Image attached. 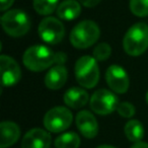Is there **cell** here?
I'll return each mask as SVG.
<instances>
[{
  "mask_svg": "<svg viewBox=\"0 0 148 148\" xmlns=\"http://www.w3.org/2000/svg\"><path fill=\"white\" fill-rule=\"evenodd\" d=\"M23 61L27 69L39 72L57 63V54L46 46L37 45L29 47L25 52Z\"/></svg>",
  "mask_w": 148,
  "mask_h": 148,
  "instance_id": "1",
  "label": "cell"
},
{
  "mask_svg": "<svg viewBox=\"0 0 148 148\" xmlns=\"http://www.w3.org/2000/svg\"><path fill=\"white\" fill-rule=\"evenodd\" d=\"M123 47L130 56L143 54L148 48V25L144 23L132 25L124 37Z\"/></svg>",
  "mask_w": 148,
  "mask_h": 148,
  "instance_id": "2",
  "label": "cell"
},
{
  "mask_svg": "<svg viewBox=\"0 0 148 148\" xmlns=\"http://www.w3.org/2000/svg\"><path fill=\"white\" fill-rule=\"evenodd\" d=\"M99 38V25L92 21H83L73 27L70 42L77 49H86L92 46Z\"/></svg>",
  "mask_w": 148,
  "mask_h": 148,
  "instance_id": "3",
  "label": "cell"
},
{
  "mask_svg": "<svg viewBox=\"0 0 148 148\" xmlns=\"http://www.w3.org/2000/svg\"><path fill=\"white\" fill-rule=\"evenodd\" d=\"M75 76L81 86L92 88L97 84L99 79V70L95 58L83 56L75 64Z\"/></svg>",
  "mask_w": 148,
  "mask_h": 148,
  "instance_id": "4",
  "label": "cell"
},
{
  "mask_svg": "<svg viewBox=\"0 0 148 148\" xmlns=\"http://www.w3.org/2000/svg\"><path fill=\"white\" fill-rule=\"evenodd\" d=\"M1 25L5 33L17 38L25 36L29 31L31 21L25 12L19 9H12L2 15Z\"/></svg>",
  "mask_w": 148,
  "mask_h": 148,
  "instance_id": "5",
  "label": "cell"
},
{
  "mask_svg": "<svg viewBox=\"0 0 148 148\" xmlns=\"http://www.w3.org/2000/svg\"><path fill=\"white\" fill-rule=\"evenodd\" d=\"M72 114L64 107H56L51 109L44 118V125L46 129L53 133L65 131L72 123Z\"/></svg>",
  "mask_w": 148,
  "mask_h": 148,
  "instance_id": "6",
  "label": "cell"
},
{
  "mask_svg": "<svg viewBox=\"0 0 148 148\" xmlns=\"http://www.w3.org/2000/svg\"><path fill=\"white\" fill-rule=\"evenodd\" d=\"M38 31L41 39L51 45L60 43L65 35V27L63 23L55 17L44 18L40 23Z\"/></svg>",
  "mask_w": 148,
  "mask_h": 148,
  "instance_id": "7",
  "label": "cell"
},
{
  "mask_svg": "<svg viewBox=\"0 0 148 148\" xmlns=\"http://www.w3.org/2000/svg\"><path fill=\"white\" fill-rule=\"evenodd\" d=\"M90 108L95 114L109 115L118 108V99L111 91L99 89L91 95Z\"/></svg>",
  "mask_w": 148,
  "mask_h": 148,
  "instance_id": "8",
  "label": "cell"
},
{
  "mask_svg": "<svg viewBox=\"0 0 148 148\" xmlns=\"http://www.w3.org/2000/svg\"><path fill=\"white\" fill-rule=\"evenodd\" d=\"M1 81L3 86H12L16 84L21 77V71L15 60L6 55H1Z\"/></svg>",
  "mask_w": 148,
  "mask_h": 148,
  "instance_id": "9",
  "label": "cell"
},
{
  "mask_svg": "<svg viewBox=\"0 0 148 148\" xmlns=\"http://www.w3.org/2000/svg\"><path fill=\"white\" fill-rule=\"evenodd\" d=\"M106 79L112 90L117 93H125L129 88V77L119 65H112L108 68Z\"/></svg>",
  "mask_w": 148,
  "mask_h": 148,
  "instance_id": "10",
  "label": "cell"
},
{
  "mask_svg": "<svg viewBox=\"0 0 148 148\" xmlns=\"http://www.w3.org/2000/svg\"><path fill=\"white\" fill-rule=\"evenodd\" d=\"M50 134L40 128L29 130L21 141V148H50Z\"/></svg>",
  "mask_w": 148,
  "mask_h": 148,
  "instance_id": "11",
  "label": "cell"
},
{
  "mask_svg": "<svg viewBox=\"0 0 148 148\" xmlns=\"http://www.w3.org/2000/svg\"><path fill=\"white\" fill-rule=\"evenodd\" d=\"M76 126L85 138H95L99 132V125L95 116L88 111H81L76 115Z\"/></svg>",
  "mask_w": 148,
  "mask_h": 148,
  "instance_id": "12",
  "label": "cell"
},
{
  "mask_svg": "<svg viewBox=\"0 0 148 148\" xmlns=\"http://www.w3.org/2000/svg\"><path fill=\"white\" fill-rule=\"evenodd\" d=\"M67 69L62 64L52 67L45 77L46 86L52 90L61 88L67 80Z\"/></svg>",
  "mask_w": 148,
  "mask_h": 148,
  "instance_id": "13",
  "label": "cell"
},
{
  "mask_svg": "<svg viewBox=\"0 0 148 148\" xmlns=\"http://www.w3.org/2000/svg\"><path fill=\"white\" fill-rule=\"evenodd\" d=\"M0 148L13 145L21 136L19 127L13 122H2L0 124Z\"/></svg>",
  "mask_w": 148,
  "mask_h": 148,
  "instance_id": "14",
  "label": "cell"
},
{
  "mask_svg": "<svg viewBox=\"0 0 148 148\" xmlns=\"http://www.w3.org/2000/svg\"><path fill=\"white\" fill-rule=\"evenodd\" d=\"M88 99L87 91L79 87H72L64 93V103L72 109H80L84 107Z\"/></svg>",
  "mask_w": 148,
  "mask_h": 148,
  "instance_id": "15",
  "label": "cell"
},
{
  "mask_svg": "<svg viewBox=\"0 0 148 148\" xmlns=\"http://www.w3.org/2000/svg\"><path fill=\"white\" fill-rule=\"evenodd\" d=\"M80 12V4L75 0H65L60 3L57 8V15L61 19H65V21H73L77 18Z\"/></svg>",
  "mask_w": 148,
  "mask_h": 148,
  "instance_id": "16",
  "label": "cell"
},
{
  "mask_svg": "<svg viewBox=\"0 0 148 148\" xmlns=\"http://www.w3.org/2000/svg\"><path fill=\"white\" fill-rule=\"evenodd\" d=\"M125 134L128 140L132 142H140L144 136V129L138 120H131L125 126Z\"/></svg>",
  "mask_w": 148,
  "mask_h": 148,
  "instance_id": "17",
  "label": "cell"
},
{
  "mask_svg": "<svg viewBox=\"0 0 148 148\" xmlns=\"http://www.w3.org/2000/svg\"><path fill=\"white\" fill-rule=\"evenodd\" d=\"M56 148H78L80 145V138L74 132L64 133L55 140Z\"/></svg>",
  "mask_w": 148,
  "mask_h": 148,
  "instance_id": "18",
  "label": "cell"
},
{
  "mask_svg": "<svg viewBox=\"0 0 148 148\" xmlns=\"http://www.w3.org/2000/svg\"><path fill=\"white\" fill-rule=\"evenodd\" d=\"M59 0H34V8L39 14L49 15L58 8Z\"/></svg>",
  "mask_w": 148,
  "mask_h": 148,
  "instance_id": "19",
  "label": "cell"
},
{
  "mask_svg": "<svg viewBox=\"0 0 148 148\" xmlns=\"http://www.w3.org/2000/svg\"><path fill=\"white\" fill-rule=\"evenodd\" d=\"M130 9L135 15L144 17L148 15V0H130Z\"/></svg>",
  "mask_w": 148,
  "mask_h": 148,
  "instance_id": "20",
  "label": "cell"
},
{
  "mask_svg": "<svg viewBox=\"0 0 148 148\" xmlns=\"http://www.w3.org/2000/svg\"><path fill=\"white\" fill-rule=\"evenodd\" d=\"M112 49L109 44L107 43H101L95 48L93 50V57L97 61H105L111 56Z\"/></svg>",
  "mask_w": 148,
  "mask_h": 148,
  "instance_id": "21",
  "label": "cell"
},
{
  "mask_svg": "<svg viewBox=\"0 0 148 148\" xmlns=\"http://www.w3.org/2000/svg\"><path fill=\"white\" fill-rule=\"evenodd\" d=\"M117 111L119 113V115L124 118H131L135 115V108H134V106L130 103H127V101H123V103H119Z\"/></svg>",
  "mask_w": 148,
  "mask_h": 148,
  "instance_id": "22",
  "label": "cell"
},
{
  "mask_svg": "<svg viewBox=\"0 0 148 148\" xmlns=\"http://www.w3.org/2000/svg\"><path fill=\"white\" fill-rule=\"evenodd\" d=\"M101 0H79V2L86 7H95L97 5Z\"/></svg>",
  "mask_w": 148,
  "mask_h": 148,
  "instance_id": "23",
  "label": "cell"
},
{
  "mask_svg": "<svg viewBox=\"0 0 148 148\" xmlns=\"http://www.w3.org/2000/svg\"><path fill=\"white\" fill-rule=\"evenodd\" d=\"M13 1L14 0H0V8H1L0 10L4 11L8 9L13 4Z\"/></svg>",
  "mask_w": 148,
  "mask_h": 148,
  "instance_id": "24",
  "label": "cell"
},
{
  "mask_svg": "<svg viewBox=\"0 0 148 148\" xmlns=\"http://www.w3.org/2000/svg\"><path fill=\"white\" fill-rule=\"evenodd\" d=\"M66 61V55L63 53H57V63L62 64Z\"/></svg>",
  "mask_w": 148,
  "mask_h": 148,
  "instance_id": "25",
  "label": "cell"
},
{
  "mask_svg": "<svg viewBox=\"0 0 148 148\" xmlns=\"http://www.w3.org/2000/svg\"><path fill=\"white\" fill-rule=\"evenodd\" d=\"M131 148H148V143H145V142H136Z\"/></svg>",
  "mask_w": 148,
  "mask_h": 148,
  "instance_id": "26",
  "label": "cell"
},
{
  "mask_svg": "<svg viewBox=\"0 0 148 148\" xmlns=\"http://www.w3.org/2000/svg\"><path fill=\"white\" fill-rule=\"evenodd\" d=\"M97 148H116V147L111 146V145H101V146H99V147H97Z\"/></svg>",
  "mask_w": 148,
  "mask_h": 148,
  "instance_id": "27",
  "label": "cell"
},
{
  "mask_svg": "<svg viewBox=\"0 0 148 148\" xmlns=\"http://www.w3.org/2000/svg\"><path fill=\"white\" fill-rule=\"evenodd\" d=\"M146 101H147V103H148V91H147V93H146Z\"/></svg>",
  "mask_w": 148,
  "mask_h": 148,
  "instance_id": "28",
  "label": "cell"
}]
</instances>
